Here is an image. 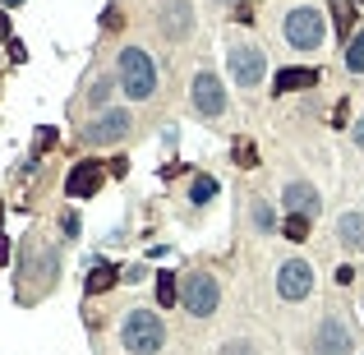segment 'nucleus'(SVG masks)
Returning <instances> with one entry per match:
<instances>
[{
    "instance_id": "f03ea898",
    "label": "nucleus",
    "mask_w": 364,
    "mask_h": 355,
    "mask_svg": "<svg viewBox=\"0 0 364 355\" xmlns=\"http://www.w3.org/2000/svg\"><path fill=\"white\" fill-rule=\"evenodd\" d=\"M120 88L129 97H138V102L157 93V65L148 61V51H138V47L120 51Z\"/></svg>"
},
{
    "instance_id": "412c9836",
    "label": "nucleus",
    "mask_w": 364,
    "mask_h": 355,
    "mask_svg": "<svg viewBox=\"0 0 364 355\" xmlns=\"http://www.w3.org/2000/svg\"><path fill=\"white\" fill-rule=\"evenodd\" d=\"M254 222L263 226V231H272V208H268V203H258V208H254Z\"/></svg>"
},
{
    "instance_id": "dca6fc26",
    "label": "nucleus",
    "mask_w": 364,
    "mask_h": 355,
    "mask_svg": "<svg viewBox=\"0 0 364 355\" xmlns=\"http://www.w3.org/2000/svg\"><path fill=\"white\" fill-rule=\"evenodd\" d=\"M189 199H194V203H213V199H217V180H213V175H194Z\"/></svg>"
},
{
    "instance_id": "a878e982",
    "label": "nucleus",
    "mask_w": 364,
    "mask_h": 355,
    "mask_svg": "<svg viewBox=\"0 0 364 355\" xmlns=\"http://www.w3.org/2000/svg\"><path fill=\"white\" fill-rule=\"evenodd\" d=\"M5 32H10V19H5V10H0V37H5Z\"/></svg>"
},
{
    "instance_id": "ddd939ff",
    "label": "nucleus",
    "mask_w": 364,
    "mask_h": 355,
    "mask_svg": "<svg viewBox=\"0 0 364 355\" xmlns=\"http://www.w3.org/2000/svg\"><path fill=\"white\" fill-rule=\"evenodd\" d=\"M319 74L314 69H281L277 74V93H300V88H314Z\"/></svg>"
},
{
    "instance_id": "6ab92c4d",
    "label": "nucleus",
    "mask_w": 364,
    "mask_h": 355,
    "mask_svg": "<svg viewBox=\"0 0 364 355\" xmlns=\"http://www.w3.org/2000/svg\"><path fill=\"white\" fill-rule=\"evenodd\" d=\"M235 162H240V166H258V153H254L249 139H235Z\"/></svg>"
},
{
    "instance_id": "0eeeda50",
    "label": "nucleus",
    "mask_w": 364,
    "mask_h": 355,
    "mask_svg": "<svg viewBox=\"0 0 364 355\" xmlns=\"http://www.w3.org/2000/svg\"><path fill=\"white\" fill-rule=\"evenodd\" d=\"M102 180H107V166H102V162H78V166L69 171V180H65V189H69V199H92V194L102 189Z\"/></svg>"
},
{
    "instance_id": "cd10ccee",
    "label": "nucleus",
    "mask_w": 364,
    "mask_h": 355,
    "mask_svg": "<svg viewBox=\"0 0 364 355\" xmlns=\"http://www.w3.org/2000/svg\"><path fill=\"white\" fill-rule=\"evenodd\" d=\"M350 5H364V0H350Z\"/></svg>"
},
{
    "instance_id": "39448f33",
    "label": "nucleus",
    "mask_w": 364,
    "mask_h": 355,
    "mask_svg": "<svg viewBox=\"0 0 364 355\" xmlns=\"http://www.w3.org/2000/svg\"><path fill=\"white\" fill-rule=\"evenodd\" d=\"M263 74H268V61H263L258 47H235L231 51V78H235L240 88H258Z\"/></svg>"
},
{
    "instance_id": "423d86ee",
    "label": "nucleus",
    "mask_w": 364,
    "mask_h": 355,
    "mask_svg": "<svg viewBox=\"0 0 364 355\" xmlns=\"http://www.w3.org/2000/svg\"><path fill=\"white\" fill-rule=\"evenodd\" d=\"M309 286H314V268H309L304 259L281 263V272H277V291H281V300H304Z\"/></svg>"
},
{
    "instance_id": "20e7f679",
    "label": "nucleus",
    "mask_w": 364,
    "mask_h": 355,
    "mask_svg": "<svg viewBox=\"0 0 364 355\" xmlns=\"http://www.w3.org/2000/svg\"><path fill=\"white\" fill-rule=\"evenodd\" d=\"M180 300H184V309H189L194 319H208V314L222 305V286H217L213 272H189V277H184Z\"/></svg>"
},
{
    "instance_id": "6e6552de",
    "label": "nucleus",
    "mask_w": 364,
    "mask_h": 355,
    "mask_svg": "<svg viewBox=\"0 0 364 355\" xmlns=\"http://www.w3.org/2000/svg\"><path fill=\"white\" fill-rule=\"evenodd\" d=\"M129 111H111V116H97V120L83 129V139L88 143H116V139H125L129 134Z\"/></svg>"
},
{
    "instance_id": "7ed1b4c3",
    "label": "nucleus",
    "mask_w": 364,
    "mask_h": 355,
    "mask_svg": "<svg viewBox=\"0 0 364 355\" xmlns=\"http://www.w3.org/2000/svg\"><path fill=\"white\" fill-rule=\"evenodd\" d=\"M281 32H286V42H290L295 51H314V47L323 42L328 23H323V14H319V10H309V5H304V10H290V14H286Z\"/></svg>"
},
{
    "instance_id": "b1692460",
    "label": "nucleus",
    "mask_w": 364,
    "mask_h": 355,
    "mask_svg": "<svg viewBox=\"0 0 364 355\" xmlns=\"http://www.w3.org/2000/svg\"><path fill=\"white\" fill-rule=\"evenodd\" d=\"M10 61H28V51H23V42H14V37H10Z\"/></svg>"
},
{
    "instance_id": "4468645a",
    "label": "nucleus",
    "mask_w": 364,
    "mask_h": 355,
    "mask_svg": "<svg viewBox=\"0 0 364 355\" xmlns=\"http://www.w3.org/2000/svg\"><path fill=\"white\" fill-rule=\"evenodd\" d=\"M180 300V281H175V272H157V305L171 309Z\"/></svg>"
},
{
    "instance_id": "f8f14e48",
    "label": "nucleus",
    "mask_w": 364,
    "mask_h": 355,
    "mask_svg": "<svg viewBox=\"0 0 364 355\" xmlns=\"http://www.w3.org/2000/svg\"><path fill=\"white\" fill-rule=\"evenodd\" d=\"M336 235H341V245H346L350 254H360V249H364V217L346 213L341 222H336Z\"/></svg>"
},
{
    "instance_id": "9b49d317",
    "label": "nucleus",
    "mask_w": 364,
    "mask_h": 355,
    "mask_svg": "<svg viewBox=\"0 0 364 355\" xmlns=\"http://www.w3.org/2000/svg\"><path fill=\"white\" fill-rule=\"evenodd\" d=\"M286 208L295 217H314V213H319V189L304 185V180H290V185H286Z\"/></svg>"
},
{
    "instance_id": "9d476101",
    "label": "nucleus",
    "mask_w": 364,
    "mask_h": 355,
    "mask_svg": "<svg viewBox=\"0 0 364 355\" xmlns=\"http://www.w3.org/2000/svg\"><path fill=\"white\" fill-rule=\"evenodd\" d=\"M319 355H350V332L341 319H323L319 327Z\"/></svg>"
},
{
    "instance_id": "f3484780",
    "label": "nucleus",
    "mask_w": 364,
    "mask_h": 355,
    "mask_svg": "<svg viewBox=\"0 0 364 355\" xmlns=\"http://www.w3.org/2000/svg\"><path fill=\"white\" fill-rule=\"evenodd\" d=\"M281 235H286V240H295V245H300V240H309V217H295V213H290L286 222H281Z\"/></svg>"
},
{
    "instance_id": "4be33fe9",
    "label": "nucleus",
    "mask_w": 364,
    "mask_h": 355,
    "mask_svg": "<svg viewBox=\"0 0 364 355\" xmlns=\"http://www.w3.org/2000/svg\"><path fill=\"white\" fill-rule=\"evenodd\" d=\"M222 355H258L249 341H231V346H222Z\"/></svg>"
},
{
    "instance_id": "393cba45",
    "label": "nucleus",
    "mask_w": 364,
    "mask_h": 355,
    "mask_svg": "<svg viewBox=\"0 0 364 355\" xmlns=\"http://www.w3.org/2000/svg\"><path fill=\"white\" fill-rule=\"evenodd\" d=\"M355 143H360V148H364V120L355 125Z\"/></svg>"
},
{
    "instance_id": "bb28decb",
    "label": "nucleus",
    "mask_w": 364,
    "mask_h": 355,
    "mask_svg": "<svg viewBox=\"0 0 364 355\" xmlns=\"http://www.w3.org/2000/svg\"><path fill=\"white\" fill-rule=\"evenodd\" d=\"M5 5H10V10H14V5H23V0H5Z\"/></svg>"
},
{
    "instance_id": "2eb2a0df",
    "label": "nucleus",
    "mask_w": 364,
    "mask_h": 355,
    "mask_svg": "<svg viewBox=\"0 0 364 355\" xmlns=\"http://www.w3.org/2000/svg\"><path fill=\"white\" fill-rule=\"evenodd\" d=\"M116 268H107V263H97V268H92V277H88V295H102V291H111V286H116Z\"/></svg>"
},
{
    "instance_id": "a211bd4d",
    "label": "nucleus",
    "mask_w": 364,
    "mask_h": 355,
    "mask_svg": "<svg viewBox=\"0 0 364 355\" xmlns=\"http://www.w3.org/2000/svg\"><path fill=\"white\" fill-rule=\"evenodd\" d=\"M346 69L350 74H364V32L350 37V51H346Z\"/></svg>"
},
{
    "instance_id": "f257e3e1",
    "label": "nucleus",
    "mask_w": 364,
    "mask_h": 355,
    "mask_svg": "<svg viewBox=\"0 0 364 355\" xmlns=\"http://www.w3.org/2000/svg\"><path fill=\"white\" fill-rule=\"evenodd\" d=\"M120 341L129 355H157L162 341H167V327H162V319L152 309H129V319L120 327Z\"/></svg>"
},
{
    "instance_id": "aec40b11",
    "label": "nucleus",
    "mask_w": 364,
    "mask_h": 355,
    "mask_svg": "<svg viewBox=\"0 0 364 355\" xmlns=\"http://www.w3.org/2000/svg\"><path fill=\"white\" fill-rule=\"evenodd\" d=\"M332 14H336V32H350V19H355V14H350V5H336Z\"/></svg>"
},
{
    "instance_id": "1a4fd4ad",
    "label": "nucleus",
    "mask_w": 364,
    "mask_h": 355,
    "mask_svg": "<svg viewBox=\"0 0 364 355\" xmlns=\"http://www.w3.org/2000/svg\"><path fill=\"white\" fill-rule=\"evenodd\" d=\"M194 107L203 111V116H222V111H226V93H222L217 74H208V69L194 78Z\"/></svg>"
},
{
    "instance_id": "5701e85b",
    "label": "nucleus",
    "mask_w": 364,
    "mask_h": 355,
    "mask_svg": "<svg viewBox=\"0 0 364 355\" xmlns=\"http://www.w3.org/2000/svg\"><path fill=\"white\" fill-rule=\"evenodd\" d=\"M111 97V78H97V88H92V102H97V107H102V102H107Z\"/></svg>"
}]
</instances>
